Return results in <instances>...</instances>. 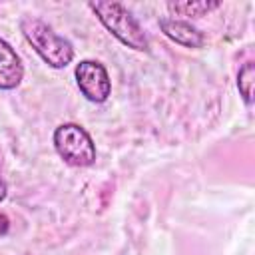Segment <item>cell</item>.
<instances>
[{
	"mask_svg": "<svg viewBox=\"0 0 255 255\" xmlns=\"http://www.w3.org/2000/svg\"><path fill=\"white\" fill-rule=\"evenodd\" d=\"M20 32L34 52L54 70H62L74 60V46L68 38L54 32L44 20L36 16H24L20 20Z\"/></svg>",
	"mask_w": 255,
	"mask_h": 255,
	"instance_id": "1",
	"label": "cell"
},
{
	"mask_svg": "<svg viewBox=\"0 0 255 255\" xmlns=\"http://www.w3.org/2000/svg\"><path fill=\"white\" fill-rule=\"evenodd\" d=\"M88 8L118 42L137 52H149L147 34L143 32L137 18L122 2H90Z\"/></svg>",
	"mask_w": 255,
	"mask_h": 255,
	"instance_id": "2",
	"label": "cell"
},
{
	"mask_svg": "<svg viewBox=\"0 0 255 255\" xmlns=\"http://www.w3.org/2000/svg\"><path fill=\"white\" fill-rule=\"evenodd\" d=\"M58 155L72 167H90L96 163L98 151L92 135L80 124H62L52 135Z\"/></svg>",
	"mask_w": 255,
	"mask_h": 255,
	"instance_id": "3",
	"label": "cell"
},
{
	"mask_svg": "<svg viewBox=\"0 0 255 255\" xmlns=\"http://www.w3.org/2000/svg\"><path fill=\"white\" fill-rule=\"evenodd\" d=\"M82 96L92 104H104L112 94V80L106 66L98 60H80L74 70Z\"/></svg>",
	"mask_w": 255,
	"mask_h": 255,
	"instance_id": "4",
	"label": "cell"
},
{
	"mask_svg": "<svg viewBox=\"0 0 255 255\" xmlns=\"http://www.w3.org/2000/svg\"><path fill=\"white\" fill-rule=\"evenodd\" d=\"M159 28L161 32L175 44L185 46V48H201L205 44V36L201 30H197L191 22L179 20V18H169L163 16L159 18Z\"/></svg>",
	"mask_w": 255,
	"mask_h": 255,
	"instance_id": "5",
	"label": "cell"
},
{
	"mask_svg": "<svg viewBox=\"0 0 255 255\" xmlns=\"http://www.w3.org/2000/svg\"><path fill=\"white\" fill-rule=\"evenodd\" d=\"M24 78V66L16 50L0 38V90L10 92L20 86Z\"/></svg>",
	"mask_w": 255,
	"mask_h": 255,
	"instance_id": "6",
	"label": "cell"
},
{
	"mask_svg": "<svg viewBox=\"0 0 255 255\" xmlns=\"http://www.w3.org/2000/svg\"><path fill=\"white\" fill-rule=\"evenodd\" d=\"M221 2H209V0H199V2H167L165 8L171 12V14H177V16H205L209 14L211 10L219 8Z\"/></svg>",
	"mask_w": 255,
	"mask_h": 255,
	"instance_id": "7",
	"label": "cell"
},
{
	"mask_svg": "<svg viewBox=\"0 0 255 255\" xmlns=\"http://www.w3.org/2000/svg\"><path fill=\"white\" fill-rule=\"evenodd\" d=\"M253 78H255V64L245 62L237 72V90L247 108H251L253 104Z\"/></svg>",
	"mask_w": 255,
	"mask_h": 255,
	"instance_id": "8",
	"label": "cell"
},
{
	"mask_svg": "<svg viewBox=\"0 0 255 255\" xmlns=\"http://www.w3.org/2000/svg\"><path fill=\"white\" fill-rule=\"evenodd\" d=\"M6 195H8V185H6V181H4L2 175H0V203L6 199Z\"/></svg>",
	"mask_w": 255,
	"mask_h": 255,
	"instance_id": "9",
	"label": "cell"
},
{
	"mask_svg": "<svg viewBox=\"0 0 255 255\" xmlns=\"http://www.w3.org/2000/svg\"><path fill=\"white\" fill-rule=\"evenodd\" d=\"M8 231V217L0 213V235H4Z\"/></svg>",
	"mask_w": 255,
	"mask_h": 255,
	"instance_id": "10",
	"label": "cell"
}]
</instances>
